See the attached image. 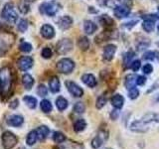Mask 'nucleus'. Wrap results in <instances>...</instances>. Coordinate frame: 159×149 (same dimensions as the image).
<instances>
[{"label":"nucleus","instance_id":"nucleus-1","mask_svg":"<svg viewBox=\"0 0 159 149\" xmlns=\"http://www.w3.org/2000/svg\"><path fill=\"white\" fill-rule=\"evenodd\" d=\"M12 87V73L8 67L0 69V94L7 96Z\"/></svg>","mask_w":159,"mask_h":149},{"label":"nucleus","instance_id":"nucleus-2","mask_svg":"<svg viewBox=\"0 0 159 149\" xmlns=\"http://www.w3.org/2000/svg\"><path fill=\"white\" fill-rule=\"evenodd\" d=\"M1 17L6 22L14 24L18 19V14L15 10V6L13 3H6L4 5L1 12Z\"/></svg>","mask_w":159,"mask_h":149},{"label":"nucleus","instance_id":"nucleus-3","mask_svg":"<svg viewBox=\"0 0 159 149\" xmlns=\"http://www.w3.org/2000/svg\"><path fill=\"white\" fill-rule=\"evenodd\" d=\"M1 141L4 149H12L18 143V138L11 131H5L1 136Z\"/></svg>","mask_w":159,"mask_h":149},{"label":"nucleus","instance_id":"nucleus-4","mask_svg":"<svg viewBox=\"0 0 159 149\" xmlns=\"http://www.w3.org/2000/svg\"><path fill=\"white\" fill-rule=\"evenodd\" d=\"M57 70L62 74H71L75 69V63L69 58L61 59L56 65Z\"/></svg>","mask_w":159,"mask_h":149},{"label":"nucleus","instance_id":"nucleus-5","mask_svg":"<svg viewBox=\"0 0 159 149\" xmlns=\"http://www.w3.org/2000/svg\"><path fill=\"white\" fill-rule=\"evenodd\" d=\"M59 10V5L56 2H47L43 3L40 6V11L43 14H46L48 16H54Z\"/></svg>","mask_w":159,"mask_h":149},{"label":"nucleus","instance_id":"nucleus-6","mask_svg":"<svg viewBox=\"0 0 159 149\" xmlns=\"http://www.w3.org/2000/svg\"><path fill=\"white\" fill-rule=\"evenodd\" d=\"M73 48V43L70 39H62L60 40L57 44V47L56 50L58 54L60 55H64V54H67L72 50Z\"/></svg>","mask_w":159,"mask_h":149},{"label":"nucleus","instance_id":"nucleus-7","mask_svg":"<svg viewBox=\"0 0 159 149\" xmlns=\"http://www.w3.org/2000/svg\"><path fill=\"white\" fill-rule=\"evenodd\" d=\"M33 64H34V60L31 57H28V56L21 57L17 62L18 68L23 72H26L28 70L31 69L33 67Z\"/></svg>","mask_w":159,"mask_h":149},{"label":"nucleus","instance_id":"nucleus-8","mask_svg":"<svg viewBox=\"0 0 159 149\" xmlns=\"http://www.w3.org/2000/svg\"><path fill=\"white\" fill-rule=\"evenodd\" d=\"M66 87L68 88L69 93H71L73 97H81L84 94L83 88L81 87H79L76 83L68 81V82H66Z\"/></svg>","mask_w":159,"mask_h":149},{"label":"nucleus","instance_id":"nucleus-9","mask_svg":"<svg viewBox=\"0 0 159 149\" xmlns=\"http://www.w3.org/2000/svg\"><path fill=\"white\" fill-rule=\"evenodd\" d=\"M113 12L117 18H124L128 16L129 12H130V8L125 6V5H118V6L114 7Z\"/></svg>","mask_w":159,"mask_h":149},{"label":"nucleus","instance_id":"nucleus-10","mask_svg":"<svg viewBox=\"0 0 159 149\" xmlns=\"http://www.w3.org/2000/svg\"><path fill=\"white\" fill-rule=\"evenodd\" d=\"M23 122H24V118L21 115H18V114H13V115H10L7 118V124L10 126L19 127L22 125Z\"/></svg>","mask_w":159,"mask_h":149},{"label":"nucleus","instance_id":"nucleus-11","mask_svg":"<svg viewBox=\"0 0 159 149\" xmlns=\"http://www.w3.org/2000/svg\"><path fill=\"white\" fill-rule=\"evenodd\" d=\"M116 51V47L112 44L107 45L103 49V59H106L107 61H111L113 59L114 54Z\"/></svg>","mask_w":159,"mask_h":149},{"label":"nucleus","instance_id":"nucleus-12","mask_svg":"<svg viewBox=\"0 0 159 149\" xmlns=\"http://www.w3.org/2000/svg\"><path fill=\"white\" fill-rule=\"evenodd\" d=\"M41 35L45 39H52L55 36V30L53 26L49 24H45L41 27Z\"/></svg>","mask_w":159,"mask_h":149},{"label":"nucleus","instance_id":"nucleus-13","mask_svg":"<svg viewBox=\"0 0 159 149\" xmlns=\"http://www.w3.org/2000/svg\"><path fill=\"white\" fill-rule=\"evenodd\" d=\"M82 81L84 84H87L89 88H94L97 86V79L96 77L92 74H86L82 77Z\"/></svg>","mask_w":159,"mask_h":149},{"label":"nucleus","instance_id":"nucleus-14","mask_svg":"<svg viewBox=\"0 0 159 149\" xmlns=\"http://www.w3.org/2000/svg\"><path fill=\"white\" fill-rule=\"evenodd\" d=\"M72 24H73V19L70 16H63V17L60 18L59 22H58L59 27L61 28L62 30L69 29L70 27L72 26Z\"/></svg>","mask_w":159,"mask_h":149},{"label":"nucleus","instance_id":"nucleus-15","mask_svg":"<svg viewBox=\"0 0 159 149\" xmlns=\"http://www.w3.org/2000/svg\"><path fill=\"white\" fill-rule=\"evenodd\" d=\"M36 132H37L39 140L43 141V140H45V139L48 137L49 133H50V129L46 125H41V126H39L36 129Z\"/></svg>","mask_w":159,"mask_h":149},{"label":"nucleus","instance_id":"nucleus-16","mask_svg":"<svg viewBox=\"0 0 159 149\" xmlns=\"http://www.w3.org/2000/svg\"><path fill=\"white\" fill-rule=\"evenodd\" d=\"M49 88L50 91H51L53 93H56L60 91V88H61V84H60V81L57 77H53L50 79L49 81Z\"/></svg>","mask_w":159,"mask_h":149},{"label":"nucleus","instance_id":"nucleus-17","mask_svg":"<svg viewBox=\"0 0 159 149\" xmlns=\"http://www.w3.org/2000/svg\"><path fill=\"white\" fill-rule=\"evenodd\" d=\"M97 29H98V26L93 21H89V20H86V21H84V30L87 34L92 35L97 31Z\"/></svg>","mask_w":159,"mask_h":149},{"label":"nucleus","instance_id":"nucleus-18","mask_svg":"<svg viewBox=\"0 0 159 149\" xmlns=\"http://www.w3.org/2000/svg\"><path fill=\"white\" fill-rule=\"evenodd\" d=\"M145 124L142 120H137L134 121L131 125H130V129L133 131H137V132H144L147 130V127H145Z\"/></svg>","mask_w":159,"mask_h":149},{"label":"nucleus","instance_id":"nucleus-19","mask_svg":"<svg viewBox=\"0 0 159 149\" xmlns=\"http://www.w3.org/2000/svg\"><path fill=\"white\" fill-rule=\"evenodd\" d=\"M111 103L116 109H120L123 106L124 98L122 96H120V94H116V96H113L111 98Z\"/></svg>","mask_w":159,"mask_h":149},{"label":"nucleus","instance_id":"nucleus-20","mask_svg":"<svg viewBox=\"0 0 159 149\" xmlns=\"http://www.w3.org/2000/svg\"><path fill=\"white\" fill-rule=\"evenodd\" d=\"M136 79H137V76L136 74H129V76L126 77L125 79V88L127 89H131L133 88H135L136 86Z\"/></svg>","mask_w":159,"mask_h":149},{"label":"nucleus","instance_id":"nucleus-21","mask_svg":"<svg viewBox=\"0 0 159 149\" xmlns=\"http://www.w3.org/2000/svg\"><path fill=\"white\" fill-rule=\"evenodd\" d=\"M22 83H23V86L25 88L31 89L34 84V79L32 78V76H30L29 74H25L22 77Z\"/></svg>","mask_w":159,"mask_h":149},{"label":"nucleus","instance_id":"nucleus-22","mask_svg":"<svg viewBox=\"0 0 159 149\" xmlns=\"http://www.w3.org/2000/svg\"><path fill=\"white\" fill-rule=\"evenodd\" d=\"M86 126H87V122L84 121V119L79 118L74 123V130L76 132H81L86 128Z\"/></svg>","mask_w":159,"mask_h":149},{"label":"nucleus","instance_id":"nucleus-23","mask_svg":"<svg viewBox=\"0 0 159 149\" xmlns=\"http://www.w3.org/2000/svg\"><path fill=\"white\" fill-rule=\"evenodd\" d=\"M56 106L60 111H63L68 107V101L63 97H59L56 99Z\"/></svg>","mask_w":159,"mask_h":149},{"label":"nucleus","instance_id":"nucleus-24","mask_svg":"<svg viewBox=\"0 0 159 149\" xmlns=\"http://www.w3.org/2000/svg\"><path fill=\"white\" fill-rule=\"evenodd\" d=\"M38 140V135H37V132L36 130H32L28 133L27 138H26V143L28 144L29 146H32L34 145L36 141Z\"/></svg>","mask_w":159,"mask_h":149},{"label":"nucleus","instance_id":"nucleus-25","mask_svg":"<svg viewBox=\"0 0 159 149\" xmlns=\"http://www.w3.org/2000/svg\"><path fill=\"white\" fill-rule=\"evenodd\" d=\"M23 102L26 103L29 108H35L37 106V99L31 96H25L23 97Z\"/></svg>","mask_w":159,"mask_h":149},{"label":"nucleus","instance_id":"nucleus-26","mask_svg":"<svg viewBox=\"0 0 159 149\" xmlns=\"http://www.w3.org/2000/svg\"><path fill=\"white\" fill-rule=\"evenodd\" d=\"M78 46L82 51H87L89 48V40L87 37H81L78 40Z\"/></svg>","mask_w":159,"mask_h":149},{"label":"nucleus","instance_id":"nucleus-27","mask_svg":"<svg viewBox=\"0 0 159 149\" xmlns=\"http://www.w3.org/2000/svg\"><path fill=\"white\" fill-rule=\"evenodd\" d=\"M141 120L144 122V123H150V122H153V121H156V122H159V114H156V113H148L146 114L145 116H144Z\"/></svg>","mask_w":159,"mask_h":149},{"label":"nucleus","instance_id":"nucleus-28","mask_svg":"<svg viewBox=\"0 0 159 149\" xmlns=\"http://www.w3.org/2000/svg\"><path fill=\"white\" fill-rule=\"evenodd\" d=\"M40 107H41V111L45 113H49L52 111V103L48 99H43V101L40 102Z\"/></svg>","mask_w":159,"mask_h":149},{"label":"nucleus","instance_id":"nucleus-29","mask_svg":"<svg viewBox=\"0 0 159 149\" xmlns=\"http://www.w3.org/2000/svg\"><path fill=\"white\" fill-rule=\"evenodd\" d=\"M103 139L102 136H101V134H98V135H97L96 137H94L93 140H92V146L93 149H98L99 147H101L102 145V143H103Z\"/></svg>","mask_w":159,"mask_h":149},{"label":"nucleus","instance_id":"nucleus-30","mask_svg":"<svg viewBox=\"0 0 159 149\" xmlns=\"http://www.w3.org/2000/svg\"><path fill=\"white\" fill-rule=\"evenodd\" d=\"M134 57V53L132 51H129L127 52L125 55L123 56V64H124V67H129V64H131V60Z\"/></svg>","mask_w":159,"mask_h":149},{"label":"nucleus","instance_id":"nucleus-31","mask_svg":"<svg viewBox=\"0 0 159 149\" xmlns=\"http://www.w3.org/2000/svg\"><path fill=\"white\" fill-rule=\"evenodd\" d=\"M53 140H54L55 142H56V143H63L65 140H66V136H65L62 132L56 131V132H54Z\"/></svg>","mask_w":159,"mask_h":149},{"label":"nucleus","instance_id":"nucleus-32","mask_svg":"<svg viewBox=\"0 0 159 149\" xmlns=\"http://www.w3.org/2000/svg\"><path fill=\"white\" fill-rule=\"evenodd\" d=\"M17 28L21 33H24L28 29V21L26 19H21L17 25Z\"/></svg>","mask_w":159,"mask_h":149},{"label":"nucleus","instance_id":"nucleus-33","mask_svg":"<svg viewBox=\"0 0 159 149\" xmlns=\"http://www.w3.org/2000/svg\"><path fill=\"white\" fill-rule=\"evenodd\" d=\"M19 49L20 51H22L24 53H29L32 51V45L27 42H22L19 45Z\"/></svg>","mask_w":159,"mask_h":149},{"label":"nucleus","instance_id":"nucleus-34","mask_svg":"<svg viewBox=\"0 0 159 149\" xmlns=\"http://www.w3.org/2000/svg\"><path fill=\"white\" fill-rule=\"evenodd\" d=\"M37 93H38V96L42 97H46L48 93V88L45 87L44 84H40L37 88Z\"/></svg>","mask_w":159,"mask_h":149},{"label":"nucleus","instance_id":"nucleus-35","mask_svg":"<svg viewBox=\"0 0 159 149\" xmlns=\"http://www.w3.org/2000/svg\"><path fill=\"white\" fill-rule=\"evenodd\" d=\"M84 109H86V106H84V104L83 102H79L74 106V111L77 113H83L84 111Z\"/></svg>","mask_w":159,"mask_h":149},{"label":"nucleus","instance_id":"nucleus-36","mask_svg":"<svg viewBox=\"0 0 159 149\" xmlns=\"http://www.w3.org/2000/svg\"><path fill=\"white\" fill-rule=\"evenodd\" d=\"M18 8L20 10V12L22 14H26L29 11V5L27 4V1H23L18 5Z\"/></svg>","mask_w":159,"mask_h":149},{"label":"nucleus","instance_id":"nucleus-37","mask_svg":"<svg viewBox=\"0 0 159 149\" xmlns=\"http://www.w3.org/2000/svg\"><path fill=\"white\" fill-rule=\"evenodd\" d=\"M106 103H107V98L104 97L103 96H101V97H98V99H97V107L98 108V109H101V108H102L104 106H106Z\"/></svg>","mask_w":159,"mask_h":149},{"label":"nucleus","instance_id":"nucleus-38","mask_svg":"<svg viewBox=\"0 0 159 149\" xmlns=\"http://www.w3.org/2000/svg\"><path fill=\"white\" fill-rule=\"evenodd\" d=\"M42 57L44 58V59H50L52 57V50L50 49V48H48V47H46V48H44L43 50H42Z\"/></svg>","mask_w":159,"mask_h":149},{"label":"nucleus","instance_id":"nucleus-39","mask_svg":"<svg viewBox=\"0 0 159 149\" xmlns=\"http://www.w3.org/2000/svg\"><path fill=\"white\" fill-rule=\"evenodd\" d=\"M141 67V62L140 60H135V61H133L131 64H130V69L134 72H137L139 69Z\"/></svg>","mask_w":159,"mask_h":149},{"label":"nucleus","instance_id":"nucleus-40","mask_svg":"<svg viewBox=\"0 0 159 149\" xmlns=\"http://www.w3.org/2000/svg\"><path fill=\"white\" fill-rule=\"evenodd\" d=\"M156 53L155 52H152V51H148V52H145L143 55V59L144 60H149V61H152L156 58Z\"/></svg>","mask_w":159,"mask_h":149},{"label":"nucleus","instance_id":"nucleus-41","mask_svg":"<svg viewBox=\"0 0 159 149\" xmlns=\"http://www.w3.org/2000/svg\"><path fill=\"white\" fill-rule=\"evenodd\" d=\"M139 96V91L137 88H133L131 89H129V93H128V97H130L131 99H135L137 98V97Z\"/></svg>","mask_w":159,"mask_h":149},{"label":"nucleus","instance_id":"nucleus-42","mask_svg":"<svg viewBox=\"0 0 159 149\" xmlns=\"http://www.w3.org/2000/svg\"><path fill=\"white\" fill-rule=\"evenodd\" d=\"M142 71H143V73L144 74H150V73H152V71H153V68H152V66L150 64H146L145 66H144L143 68H142Z\"/></svg>","mask_w":159,"mask_h":149},{"label":"nucleus","instance_id":"nucleus-43","mask_svg":"<svg viewBox=\"0 0 159 149\" xmlns=\"http://www.w3.org/2000/svg\"><path fill=\"white\" fill-rule=\"evenodd\" d=\"M146 83V79L145 77L143 76H137V79H136V84L137 86H143L144 84Z\"/></svg>","mask_w":159,"mask_h":149},{"label":"nucleus","instance_id":"nucleus-44","mask_svg":"<svg viewBox=\"0 0 159 149\" xmlns=\"http://www.w3.org/2000/svg\"><path fill=\"white\" fill-rule=\"evenodd\" d=\"M19 106V101L18 99H14V101H12L11 102H10L9 106L11 108H16L17 106Z\"/></svg>","mask_w":159,"mask_h":149},{"label":"nucleus","instance_id":"nucleus-45","mask_svg":"<svg viewBox=\"0 0 159 149\" xmlns=\"http://www.w3.org/2000/svg\"><path fill=\"white\" fill-rule=\"evenodd\" d=\"M118 1L121 2L122 5H125V6H127V7H130L131 5H132L131 0H118Z\"/></svg>","mask_w":159,"mask_h":149},{"label":"nucleus","instance_id":"nucleus-46","mask_svg":"<svg viewBox=\"0 0 159 149\" xmlns=\"http://www.w3.org/2000/svg\"><path fill=\"white\" fill-rule=\"evenodd\" d=\"M117 115H118V111H113L111 112V116L112 119H116V118L117 117Z\"/></svg>","mask_w":159,"mask_h":149},{"label":"nucleus","instance_id":"nucleus-47","mask_svg":"<svg viewBox=\"0 0 159 149\" xmlns=\"http://www.w3.org/2000/svg\"><path fill=\"white\" fill-rule=\"evenodd\" d=\"M25 1H28L29 2V1H35V0H25Z\"/></svg>","mask_w":159,"mask_h":149},{"label":"nucleus","instance_id":"nucleus-48","mask_svg":"<svg viewBox=\"0 0 159 149\" xmlns=\"http://www.w3.org/2000/svg\"><path fill=\"white\" fill-rule=\"evenodd\" d=\"M156 99H157V102H159V94L157 96V98H156Z\"/></svg>","mask_w":159,"mask_h":149},{"label":"nucleus","instance_id":"nucleus-49","mask_svg":"<svg viewBox=\"0 0 159 149\" xmlns=\"http://www.w3.org/2000/svg\"><path fill=\"white\" fill-rule=\"evenodd\" d=\"M158 31H159V24H158Z\"/></svg>","mask_w":159,"mask_h":149},{"label":"nucleus","instance_id":"nucleus-50","mask_svg":"<svg viewBox=\"0 0 159 149\" xmlns=\"http://www.w3.org/2000/svg\"><path fill=\"white\" fill-rule=\"evenodd\" d=\"M158 46H159V42H158Z\"/></svg>","mask_w":159,"mask_h":149},{"label":"nucleus","instance_id":"nucleus-51","mask_svg":"<svg viewBox=\"0 0 159 149\" xmlns=\"http://www.w3.org/2000/svg\"><path fill=\"white\" fill-rule=\"evenodd\" d=\"M107 149H111V148H107Z\"/></svg>","mask_w":159,"mask_h":149}]
</instances>
